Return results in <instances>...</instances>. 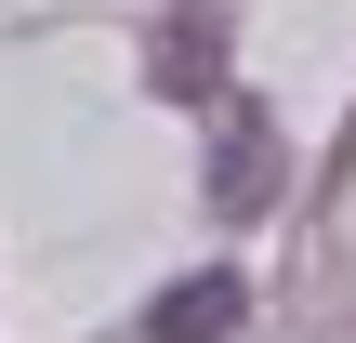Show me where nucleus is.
<instances>
[{
	"label": "nucleus",
	"mask_w": 356,
	"mask_h": 343,
	"mask_svg": "<svg viewBox=\"0 0 356 343\" xmlns=\"http://www.w3.org/2000/svg\"><path fill=\"white\" fill-rule=\"evenodd\" d=\"M145 330H159V343H211V330H238V278H185Z\"/></svg>",
	"instance_id": "f257e3e1"
}]
</instances>
